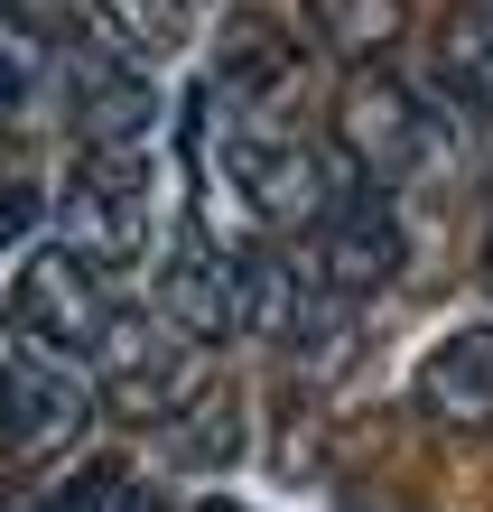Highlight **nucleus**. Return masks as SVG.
<instances>
[{"mask_svg":"<svg viewBox=\"0 0 493 512\" xmlns=\"http://www.w3.org/2000/svg\"><path fill=\"white\" fill-rule=\"evenodd\" d=\"M326 140L335 159H345L354 177H373V187H410V177H428L447 159L456 140V94L447 84H410L391 66H354L345 94H335L326 112Z\"/></svg>","mask_w":493,"mask_h":512,"instance_id":"f257e3e1","label":"nucleus"},{"mask_svg":"<svg viewBox=\"0 0 493 512\" xmlns=\"http://www.w3.org/2000/svg\"><path fill=\"white\" fill-rule=\"evenodd\" d=\"M94 410H103L94 354L0 317V457L10 466H56L94 429Z\"/></svg>","mask_w":493,"mask_h":512,"instance_id":"f03ea898","label":"nucleus"},{"mask_svg":"<svg viewBox=\"0 0 493 512\" xmlns=\"http://www.w3.org/2000/svg\"><path fill=\"white\" fill-rule=\"evenodd\" d=\"M56 243H75L94 270H131L159 243V159L149 149H84L56 187Z\"/></svg>","mask_w":493,"mask_h":512,"instance_id":"7ed1b4c3","label":"nucleus"},{"mask_svg":"<svg viewBox=\"0 0 493 512\" xmlns=\"http://www.w3.org/2000/svg\"><path fill=\"white\" fill-rule=\"evenodd\" d=\"M196 336H177L159 308H112L103 336H94V382H103V410L131 419V429H168L187 401H205V373H196Z\"/></svg>","mask_w":493,"mask_h":512,"instance_id":"20e7f679","label":"nucleus"},{"mask_svg":"<svg viewBox=\"0 0 493 512\" xmlns=\"http://www.w3.org/2000/svg\"><path fill=\"white\" fill-rule=\"evenodd\" d=\"M307 252H317L326 289L363 308V298H382L400 270H410V224H400V187H373V177H345L335 205L317 224H307Z\"/></svg>","mask_w":493,"mask_h":512,"instance_id":"39448f33","label":"nucleus"},{"mask_svg":"<svg viewBox=\"0 0 493 512\" xmlns=\"http://www.w3.org/2000/svg\"><path fill=\"white\" fill-rule=\"evenodd\" d=\"M56 94H66L75 149H159V75H149L131 47H112V38L66 47Z\"/></svg>","mask_w":493,"mask_h":512,"instance_id":"423d86ee","label":"nucleus"},{"mask_svg":"<svg viewBox=\"0 0 493 512\" xmlns=\"http://www.w3.org/2000/svg\"><path fill=\"white\" fill-rule=\"evenodd\" d=\"M112 270H94L75 243H47V252H28L19 261V289H10V308L0 317H19V326H38V336H56V345H84L94 354V336H103V317H112Z\"/></svg>","mask_w":493,"mask_h":512,"instance_id":"0eeeda50","label":"nucleus"},{"mask_svg":"<svg viewBox=\"0 0 493 512\" xmlns=\"http://www.w3.org/2000/svg\"><path fill=\"white\" fill-rule=\"evenodd\" d=\"M149 308H159L177 336H196V345L242 336V252H224L214 233H187V243L159 261V280H149Z\"/></svg>","mask_w":493,"mask_h":512,"instance_id":"6e6552de","label":"nucleus"},{"mask_svg":"<svg viewBox=\"0 0 493 512\" xmlns=\"http://www.w3.org/2000/svg\"><path fill=\"white\" fill-rule=\"evenodd\" d=\"M205 103L214 112H298V38L261 10H233L214 75H205Z\"/></svg>","mask_w":493,"mask_h":512,"instance_id":"1a4fd4ad","label":"nucleus"},{"mask_svg":"<svg viewBox=\"0 0 493 512\" xmlns=\"http://www.w3.org/2000/svg\"><path fill=\"white\" fill-rule=\"evenodd\" d=\"M410 410L438 438H493V326H456L419 354Z\"/></svg>","mask_w":493,"mask_h":512,"instance_id":"9d476101","label":"nucleus"},{"mask_svg":"<svg viewBox=\"0 0 493 512\" xmlns=\"http://www.w3.org/2000/svg\"><path fill=\"white\" fill-rule=\"evenodd\" d=\"M307 38H317L335 66H382V56L410 38L419 0H298Z\"/></svg>","mask_w":493,"mask_h":512,"instance_id":"9b49d317","label":"nucleus"},{"mask_svg":"<svg viewBox=\"0 0 493 512\" xmlns=\"http://www.w3.org/2000/svg\"><path fill=\"white\" fill-rule=\"evenodd\" d=\"M94 10V28L112 47H131L140 66H159V56H177L196 38V19H205V0H84Z\"/></svg>","mask_w":493,"mask_h":512,"instance_id":"f8f14e48","label":"nucleus"},{"mask_svg":"<svg viewBox=\"0 0 493 512\" xmlns=\"http://www.w3.org/2000/svg\"><path fill=\"white\" fill-rule=\"evenodd\" d=\"M56 66H66V47L47 38V19L28 10V0H10V10H0V112H28L56 84Z\"/></svg>","mask_w":493,"mask_h":512,"instance_id":"ddd939ff","label":"nucleus"},{"mask_svg":"<svg viewBox=\"0 0 493 512\" xmlns=\"http://www.w3.org/2000/svg\"><path fill=\"white\" fill-rule=\"evenodd\" d=\"M438 84L466 112H493V0H466L447 28V47H438Z\"/></svg>","mask_w":493,"mask_h":512,"instance_id":"4468645a","label":"nucleus"},{"mask_svg":"<svg viewBox=\"0 0 493 512\" xmlns=\"http://www.w3.org/2000/svg\"><path fill=\"white\" fill-rule=\"evenodd\" d=\"M233 447H242V410L224 401V391L187 401V410L159 429V457H168V466H233Z\"/></svg>","mask_w":493,"mask_h":512,"instance_id":"2eb2a0df","label":"nucleus"},{"mask_svg":"<svg viewBox=\"0 0 493 512\" xmlns=\"http://www.w3.org/2000/svg\"><path fill=\"white\" fill-rule=\"evenodd\" d=\"M121 503V475L112 466H84L75 485H47V494H28V512H112Z\"/></svg>","mask_w":493,"mask_h":512,"instance_id":"dca6fc26","label":"nucleus"},{"mask_svg":"<svg viewBox=\"0 0 493 512\" xmlns=\"http://www.w3.org/2000/svg\"><path fill=\"white\" fill-rule=\"evenodd\" d=\"M38 215H47L38 187H28V177H0V252H19L28 233H38Z\"/></svg>","mask_w":493,"mask_h":512,"instance_id":"f3484780","label":"nucleus"},{"mask_svg":"<svg viewBox=\"0 0 493 512\" xmlns=\"http://www.w3.org/2000/svg\"><path fill=\"white\" fill-rule=\"evenodd\" d=\"M112 512H168V503H159V494H140V485H121V503H112Z\"/></svg>","mask_w":493,"mask_h":512,"instance_id":"a211bd4d","label":"nucleus"},{"mask_svg":"<svg viewBox=\"0 0 493 512\" xmlns=\"http://www.w3.org/2000/svg\"><path fill=\"white\" fill-rule=\"evenodd\" d=\"M484 298H493V224H484Z\"/></svg>","mask_w":493,"mask_h":512,"instance_id":"6ab92c4d","label":"nucleus"},{"mask_svg":"<svg viewBox=\"0 0 493 512\" xmlns=\"http://www.w3.org/2000/svg\"><path fill=\"white\" fill-rule=\"evenodd\" d=\"M196 512H242V503H196Z\"/></svg>","mask_w":493,"mask_h":512,"instance_id":"aec40b11","label":"nucleus"},{"mask_svg":"<svg viewBox=\"0 0 493 512\" xmlns=\"http://www.w3.org/2000/svg\"><path fill=\"white\" fill-rule=\"evenodd\" d=\"M0 10H10V0H0Z\"/></svg>","mask_w":493,"mask_h":512,"instance_id":"412c9836","label":"nucleus"}]
</instances>
